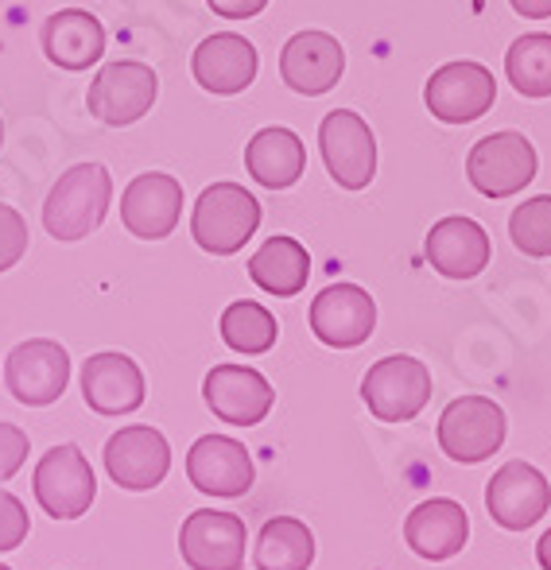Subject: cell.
I'll return each instance as SVG.
<instances>
[{"label": "cell", "mask_w": 551, "mask_h": 570, "mask_svg": "<svg viewBox=\"0 0 551 570\" xmlns=\"http://www.w3.org/2000/svg\"><path fill=\"white\" fill-rule=\"evenodd\" d=\"M470 540V517L459 501L451 497H431V501L415 504L404 520V543L427 563H443L454 559Z\"/></svg>", "instance_id": "obj_21"}, {"label": "cell", "mask_w": 551, "mask_h": 570, "mask_svg": "<svg viewBox=\"0 0 551 570\" xmlns=\"http://www.w3.org/2000/svg\"><path fill=\"white\" fill-rule=\"evenodd\" d=\"M509 237L524 256H551V195L521 203L509 218Z\"/></svg>", "instance_id": "obj_29"}, {"label": "cell", "mask_w": 551, "mask_h": 570, "mask_svg": "<svg viewBox=\"0 0 551 570\" xmlns=\"http://www.w3.org/2000/svg\"><path fill=\"white\" fill-rule=\"evenodd\" d=\"M423 101H427L431 117L443 120V125H470V120H482L498 101V82H493V70L482 62H446L423 86Z\"/></svg>", "instance_id": "obj_8"}, {"label": "cell", "mask_w": 551, "mask_h": 570, "mask_svg": "<svg viewBox=\"0 0 551 570\" xmlns=\"http://www.w3.org/2000/svg\"><path fill=\"white\" fill-rule=\"evenodd\" d=\"M28 532H31V517L23 509V501L0 489V556L20 548L28 540Z\"/></svg>", "instance_id": "obj_31"}, {"label": "cell", "mask_w": 551, "mask_h": 570, "mask_svg": "<svg viewBox=\"0 0 551 570\" xmlns=\"http://www.w3.org/2000/svg\"><path fill=\"white\" fill-rule=\"evenodd\" d=\"M311 256L295 237H268L257 253L249 256V279L268 295L292 299L307 287Z\"/></svg>", "instance_id": "obj_25"}, {"label": "cell", "mask_w": 551, "mask_h": 570, "mask_svg": "<svg viewBox=\"0 0 551 570\" xmlns=\"http://www.w3.org/2000/svg\"><path fill=\"white\" fill-rule=\"evenodd\" d=\"M257 47L249 43L237 31H218V36H206L203 43L195 47V59H190V70H195V82L203 86L214 98H234V94H245L257 78Z\"/></svg>", "instance_id": "obj_18"}, {"label": "cell", "mask_w": 551, "mask_h": 570, "mask_svg": "<svg viewBox=\"0 0 551 570\" xmlns=\"http://www.w3.org/2000/svg\"><path fill=\"white\" fill-rule=\"evenodd\" d=\"M346 75V51L326 31H299L279 51V78L299 98H323Z\"/></svg>", "instance_id": "obj_16"}, {"label": "cell", "mask_w": 551, "mask_h": 570, "mask_svg": "<svg viewBox=\"0 0 551 570\" xmlns=\"http://www.w3.org/2000/svg\"><path fill=\"white\" fill-rule=\"evenodd\" d=\"M23 253H28V222L20 210L0 203V272L16 268Z\"/></svg>", "instance_id": "obj_30"}, {"label": "cell", "mask_w": 551, "mask_h": 570, "mask_svg": "<svg viewBox=\"0 0 551 570\" xmlns=\"http://www.w3.org/2000/svg\"><path fill=\"white\" fill-rule=\"evenodd\" d=\"M260 226V203L242 183H210L190 214V237L203 253L234 256Z\"/></svg>", "instance_id": "obj_2"}, {"label": "cell", "mask_w": 551, "mask_h": 570, "mask_svg": "<svg viewBox=\"0 0 551 570\" xmlns=\"http://www.w3.org/2000/svg\"><path fill=\"white\" fill-rule=\"evenodd\" d=\"M537 148L524 132H493L470 148L466 156V179L478 195L485 198H509L524 190L537 179Z\"/></svg>", "instance_id": "obj_5"}, {"label": "cell", "mask_w": 551, "mask_h": 570, "mask_svg": "<svg viewBox=\"0 0 551 570\" xmlns=\"http://www.w3.org/2000/svg\"><path fill=\"white\" fill-rule=\"evenodd\" d=\"M505 75L521 98H551V36H521L505 55Z\"/></svg>", "instance_id": "obj_27"}, {"label": "cell", "mask_w": 551, "mask_h": 570, "mask_svg": "<svg viewBox=\"0 0 551 570\" xmlns=\"http://www.w3.org/2000/svg\"><path fill=\"white\" fill-rule=\"evenodd\" d=\"M505 431H509V423H505V412H501L498 400L462 396L443 407L435 435L451 462L478 465L505 446Z\"/></svg>", "instance_id": "obj_4"}, {"label": "cell", "mask_w": 551, "mask_h": 570, "mask_svg": "<svg viewBox=\"0 0 551 570\" xmlns=\"http://www.w3.org/2000/svg\"><path fill=\"white\" fill-rule=\"evenodd\" d=\"M279 338L276 315L253 299H237L222 311V342L237 353H268Z\"/></svg>", "instance_id": "obj_28"}, {"label": "cell", "mask_w": 551, "mask_h": 570, "mask_svg": "<svg viewBox=\"0 0 551 570\" xmlns=\"http://www.w3.org/2000/svg\"><path fill=\"white\" fill-rule=\"evenodd\" d=\"M144 373L129 353H94L82 365V396L98 415H129L144 404Z\"/></svg>", "instance_id": "obj_22"}, {"label": "cell", "mask_w": 551, "mask_h": 570, "mask_svg": "<svg viewBox=\"0 0 551 570\" xmlns=\"http://www.w3.org/2000/svg\"><path fill=\"white\" fill-rule=\"evenodd\" d=\"M156 94H159L156 70L132 59H117L94 75L86 106H90V117L101 120L106 128H129L140 117L151 114Z\"/></svg>", "instance_id": "obj_7"}, {"label": "cell", "mask_w": 551, "mask_h": 570, "mask_svg": "<svg viewBox=\"0 0 551 570\" xmlns=\"http://www.w3.org/2000/svg\"><path fill=\"white\" fill-rule=\"evenodd\" d=\"M109 203H114V179L109 167L101 164H75L70 171L59 175L43 203V226L55 240H75L90 237L94 229L106 222Z\"/></svg>", "instance_id": "obj_1"}, {"label": "cell", "mask_w": 551, "mask_h": 570, "mask_svg": "<svg viewBox=\"0 0 551 570\" xmlns=\"http://www.w3.org/2000/svg\"><path fill=\"white\" fill-rule=\"evenodd\" d=\"M509 4L521 16H529V20H548L551 16V0H509Z\"/></svg>", "instance_id": "obj_34"}, {"label": "cell", "mask_w": 551, "mask_h": 570, "mask_svg": "<svg viewBox=\"0 0 551 570\" xmlns=\"http://www.w3.org/2000/svg\"><path fill=\"white\" fill-rule=\"evenodd\" d=\"M106 470L125 493H151L171 470V446H167L164 431L148 428V423H132V428L109 435Z\"/></svg>", "instance_id": "obj_14"}, {"label": "cell", "mask_w": 551, "mask_h": 570, "mask_svg": "<svg viewBox=\"0 0 551 570\" xmlns=\"http://www.w3.org/2000/svg\"><path fill=\"white\" fill-rule=\"evenodd\" d=\"M187 478L206 497H245L253 489V458L229 435H203L187 451Z\"/></svg>", "instance_id": "obj_17"}, {"label": "cell", "mask_w": 551, "mask_h": 570, "mask_svg": "<svg viewBox=\"0 0 551 570\" xmlns=\"http://www.w3.org/2000/svg\"><path fill=\"white\" fill-rule=\"evenodd\" d=\"M28 451H31V443L20 428H16V423H0V485L23 470Z\"/></svg>", "instance_id": "obj_32"}, {"label": "cell", "mask_w": 551, "mask_h": 570, "mask_svg": "<svg viewBox=\"0 0 551 570\" xmlns=\"http://www.w3.org/2000/svg\"><path fill=\"white\" fill-rule=\"evenodd\" d=\"M423 253H427L431 268L446 279H474L485 272L493 256V245H490V233L478 226L474 218H443L435 222L423 240Z\"/></svg>", "instance_id": "obj_20"}, {"label": "cell", "mask_w": 551, "mask_h": 570, "mask_svg": "<svg viewBox=\"0 0 551 570\" xmlns=\"http://www.w3.org/2000/svg\"><path fill=\"white\" fill-rule=\"evenodd\" d=\"M31 493H36L39 509L51 520L86 517L94 497H98V478H94L90 458L82 454V446L59 443L39 458L36 473H31Z\"/></svg>", "instance_id": "obj_3"}, {"label": "cell", "mask_w": 551, "mask_h": 570, "mask_svg": "<svg viewBox=\"0 0 551 570\" xmlns=\"http://www.w3.org/2000/svg\"><path fill=\"white\" fill-rule=\"evenodd\" d=\"M245 167H249L253 183L268 190H287L303 179V167H307V148L303 140L284 125L260 128L249 144H245Z\"/></svg>", "instance_id": "obj_24"}, {"label": "cell", "mask_w": 551, "mask_h": 570, "mask_svg": "<svg viewBox=\"0 0 551 570\" xmlns=\"http://www.w3.org/2000/svg\"><path fill=\"white\" fill-rule=\"evenodd\" d=\"M203 400L229 428H257L276 404V392L265 373L245 365H214L203 381Z\"/></svg>", "instance_id": "obj_15"}, {"label": "cell", "mask_w": 551, "mask_h": 570, "mask_svg": "<svg viewBox=\"0 0 551 570\" xmlns=\"http://www.w3.org/2000/svg\"><path fill=\"white\" fill-rule=\"evenodd\" d=\"M70 384V353L51 338L20 342L4 361V389L23 407H47L67 392Z\"/></svg>", "instance_id": "obj_9"}, {"label": "cell", "mask_w": 551, "mask_h": 570, "mask_svg": "<svg viewBox=\"0 0 551 570\" xmlns=\"http://www.w3.org/2000/svg\"><path fill=\"white\" fill-rule=\"evenodd\" d=\"M43 55L62 70H90L106 55V28L82 8H62L43 23Z\"/></svg>", "instance_id": "obj_23"}, {"label": "cell", "mask_w": 551, "mask_h": 570, "mask_svg": "<svg viewBox=\"0 0 551 570\" xmlns=\"http://www.w3.org/2000/svg\"><path fill=\"white\" fill-rule=\"evenodd\" d=\"M249 532L234 512L198 509L179 528V556L190 570H242Z\"/></svg>", "instance_id": "obj_11"}, {"label": "cell", "mask_w": 551, "mask_h": 570, "mask_svg": "<svg viewBox=\"0 0 551 570\" xmlns=\"http://www.w3.org/2000/svg\"><path fill=\"white\" fill-rule=\"evenodd\" d=\"M183 218V187L179 179L164 171H148L125 187L121 195V222L132 237L140 240H164L175 233Z\"/></svg>", "instance_id": "obj_19"}, {"label": "cell", "mask_w": 551, "mask_h": 570, "mask_svg": "<svg viewBox=\"0 0 551 570\" xmlns=\"http://www.w3.org/2000/svg\"><path fill=\"white\" fill-rule=\"evenodd\" d=\"M362 400L381 423H409L431 400V368L420 357H409V353L381 357L365 373Z\"/></svg>", "instance_id": "obj_6"}, {"label": "cell", "mask_w": 551, "mask_h": 570, "mask_svg": "<svg viewBox=\"0 0 551 570\" xmlns=\"http://www.w3.org/2000/svg\"><path fill=\"white\" fill-rule=\"evenodd\" d=\"M0 144H4V120H0Z\"/></svg>", "instance_id": "obj_36"}, {"label": "cell", "mask_w": 551, "mask_h": 570, "mask_svg": "<svg viewBox=\"0 0 551 570\" xmlns=\"http://www.w3.org/2000/svg\"><path fill=\"white\" fill-rule=\"evenodd\" d=\"M537 559H540V567L551 570V528L544 535H540V543H537Z\"/></svg>", "instance_id": "obj_35"}, {"label": "cell", "mask_w": 551, "mask_h": 570, "mask_svg": "<svg viewBox=\"0 0 551 570\" xmlns=\"http://www.w3.org/2000/svg\"><path fill=\"white\" fill-rule=\"evenodd\" d=\"M0 570H12V567H8V563H0Z\"/></svg>", "instance_id": "obj_37"}, {"label": "cell", "mask_w": 551, "mask_h": 570, "mask_svg": "<svg viewBox=\"0 0 551 570\" xmlns=\"http://www.w3.org/2000/svg\"><path fill=\"white\" fill-rule=\"evenodd\" d=\"M551 485L532 462H505L485 485V512L505 532H529L548 517Z\"/></svg>", "instance_id": "obj_12"}, {"label": "cell", "mask_w": 551, "mask_h": 570, "mask_svg": "<svg viewBox=\"0 0 551 570\" xmlns=\"http://www.w3.org/2000/svg\"><path fill=\"white\" fill-rule=\"evenodd\" d=\"M253 563H257V570H307L315 563V535L303 520L273 517L260 528Z\"/></svg>", "instance_id": "obj_26"}, {"label": "cell", "mask_w": 551, "mask_h": 570, "mask_svg": "<svg viewBox=\"0 0 551 570\" xmlns=\"http://www.w3.org/2000/svg\"><path fill=\"white\" fill-rule=\"evenodd\" d=\"M307 323L323 345L354 350V345L370 342L373 326H377V303L357 284H331L311 299Z\"/></svg>", "instance_id": "obj_13"}, {"label": "cell", "mask_w": 551, "mask_h": 570, "mask_svg": "<svg viewBox=\"0 0 551 570\" xmlns=\"http://www.w3.org/2000/svg\"><path fill=\"white\" fill-rule=\"evenodd\" d=\"M206 4L218 16H226V20H249V16L265 12L268 0H206Z\"/></svg>", "instance_id": "obj_33"}, {"label": "cell", "mask_w": 551, "mask_h": 570, "mask_svg": "<svg viewBox=\"0 0 551 570\" xmlns=\"http://www.w3.org/2000/svg\"><path fill=\"white\" fill-rule=\"evenodd\" d=\"M318 148H323L326 171L342 190H365L377 175V140L354 109H334L323 117Z\"/></svg>", "instance_id": "obj_10"}]
</instances>
